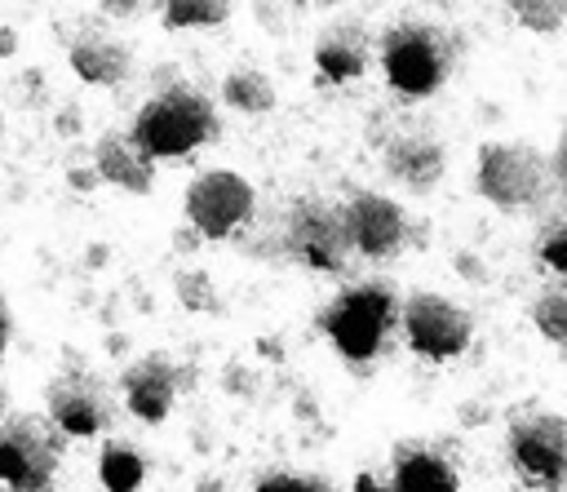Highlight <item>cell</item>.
<instances>
[{"instance_id":"cell-27","label":"cell","mask_w":567,"mask_h":492,"mask_svg":"<svg viewBox=\"0 0 567 492\" xmlns=\"http://www.w3.org/2000/svg\"><path fill=\"white\" fill-rule=\"evenodd\" d=\"M456 270H461L470 284H487V266H483L478 257H470V253H456Z\"/></svg>"},{"instance_id":"cell-29","label":"cell","mask_w":567,"mask_h":492,"mask_svg":"<svg viewBox=\"0 0 567 492\" xmlns=\"http://www.w3.org/2000/svg\"><path fill=\"white\" fill-rule=\"evenodd\" d=\"M9 341H13V315H9V306H4V297H0V359H4Z\"/></svg>"},{"instance_id":"cell-21","label":"cell","mask_w":567,"mask_h":492,"mask_svg":"<svg viewBox=\"0 0 567 492\" xmlns=\"http://www.w3.org/2000/svg\"><path fill=\"white\" fill-rule=\"evenodd\" d=\"M159 18L168 31H213L230 18V4H217V0H173V4H159Z\"/></svg>"},{"instance_id":"cell-1","label":"cell","mask_w":567,"mask_h":492,"mask_svg":"<svg viewBox=\"0 0 567 492\" xmlns=\"http://www.w3.org/2000/svg\"><path fill=\"white\" fill-rule=\"evenodd\" d=\"M217 133H221L217 102L199 84H186V80H177L168 89H155L137 106V115L128 124L133 146L151 164H159V160H186V155L204 151L208 142H217Z\"/></svg>"},{"instance_id":"cell-23","label":"cell","mask_w":567,"mask_h":492,"mask_svg":"<svg viewBox=\"0 0 567 492\" xmlns=\"http://www.w3.org/2000/svg\"><path fill=\"white\" fill-rule=\"evenodd\" d=\"M173 293L190 315H217L221 310V297H217V284L208 270H182L173 279Z\"/></svg>"},{"instance_id":"cell-8","label":"cell","mask_w":567,"mask_h":492,"mask_svg":"<svg viewBox=\"0 0 567 492\" xmlns=\"http://www.w3.org/2000/svg\"><path fill=\"white\" fill-rule=\"evenodd\" d=\"M62 434L35 417L18 412L0 426V488L4 492H58V461Z\"/></svg>"},{"instance_id":"cell-32","label":"cell","mask_w":567,"mask_h":492,"mask_svg":"<svg viewBox=\"0 0 567 492\" xmlns=\"http://www.w3.org/2000/svg\"><path fill=\"white\" fill-rule=\"evenodd\" d=\"M177 248H182V253H190V248H199V235H195L190 226H182V230H177Z\"/></svg>"},{"instance_id":"cell-10","label":"cell","mask_w":567,"mask_h":492,"mask_svg":"<svg viewBox=\"0 0 567 492\" xmlns=\"http://www.w3.org/2000/svg\"><path fill=\"white\" fill-rule=\"evenodd\" d=\"M44 421L62 439H97L111 426V394L84 368H62L44 386Z\"/></svg>"},{"instance_id":"cell-35","label":"cell","mask_w":567,"mask_h":492,"mask_svg":"<svg viewBox=\"0 0 567 492\" xmlns=\"http://www.w3.org/2000/svg\"><path fill=\"white\" fill-rule=\"evenodd\" d=\"M4 417H9V394H4V381H0V426H4Z\"/></svg>"},{"instance_id":"cell-25","label":"cell","mask_w":567,"mask_h":492,"mask_svg":"<svg viewBox=\"0 0 567 492\" xmlns=\"http://www.w3.org/2000/svg\"><path fill=\"white\" fill-rule=\"evenodd\" d=\"M536 257L545 270H554L558 279H567V213L554 217L540 235H536Z\"/></svg>"},{"instance_id":"cell-33","label":"cell","mask_w":567,"mask_h":492,"mask_svg":"<svg viewBox=\"0 0 567 492\" xmlns=\"http://www.w3.org/2000/svg\"><path fill=\"white\" fill-rule=\"evenodd\" d=\"M221 488H226V483H221L217 474H204V479L195 483V492H221Z\"/></svg>"},{"instance_id":"cell-14","label":"cell","mask_w":567,"mask_h":492,"mask_svg":"<svg viewBox=\"0 0 567 492\" xmlns=\"http://www.w3.org/2000/svg\"><path fill=\"white\" fill-rule=\"evenodd\" d=\"M310 58H315L319 80H328V84H350V80H359V75L368 71V62H372V31H368L359 18H337V22L319 27Z\"/></svg>"},{"instance_id":"cell-20","label":"cell","mask_w":567,"mask_h":492,"mask_svg":"<svg viewBox=\"0 0 567 492\" xmlns=\"http://www.w3.org/2000/svg\"><path fill=\"white\" fill-rule=\"evenodd\" d=\"M527 315H532L536 332H540L549 346L567 350V279L540 284L536 297H532V306H527Z\"/></svg>"},{"instance_id":"cell-34","label":"cell","mask_w":567,"mask_h":492,"mask_svg":"<svg viewBox=\"0 0 567 492\" xmlns=\"http://www.w3.org/2000/svg\"><path fill=\"white\" fill-rule=\"evenodd\" d=\"M71 182H75V186H93L97 177H93V168H71Z\"/></svg>"},{"instance_id":"cell-28","label":"cell","mask_w":567,"mask_h":492,"mask_svg":"<svg viewBox=\"0 0 567 492\" xmlns=\"http://www.w3.org/2000/svg\"><path fill=\"white\" fill-rule=\"evenodd\" d=\"M354 492H394V488H390V474L359 470V474H354Z\"/></svg>"},{"instance_id":"cell-7","label":"cell","mask_w":567,"mask_h":492,"mask_svg":"<svg viewBox=\"0 0 567 492\" xmlns=\"http://www.w3.org/2000/svg\"><path fill=\"white\" fill-rule=\"evenodd\" d=\"M257 213V186L239 168H204L182 191V217L199 239H230Z\"/></svg>"},{"instance_id":"cell-24","label":"cell","mask_w":567,"mask_h":492,"mask_svg":"<svg viewBox=\"0 0 567 492\" xmlns=\"http://www.w3.org/2000/svg\"><path fill=\"white\" fill-rule=\"evenodd\" d=\"M252 492H337V483L315 470H275V474L257 479Z\"/></svg>"},{"instance_id":"cell-5","label":"cell","mask_w":567,"mask_h":492,"mask_svg":"<svg viewBox=\"0 0 567 492\" xmlns=\"http://www.w3.org/2000/svg\"><path fill=\"white\" fill-rule=\"evenodd\" d=\"M279 253L315 275H346L354 262V248H350L341 204L323 199V195L292 199L279 222Z\"/></svg>"},{"instance_id":"cell-3","label":"cell","mask_w":567,"mask_h":492,"mask_svg":"<svg viewBox=\"0 0 567 492\" xmlns=\"http://www.w3.org/2000/svg\"><path fill=\"white\" fill-rule=\"evenodd\" d=\"M319 328L328 346L350 363H372L390 332L399 328V293L385 279H354L346 284L319 315Z\"/></svg>"},{"instance_id":"cell-19","label":"cell","mask_w":567,"mask_h":492,"mask_svg":"<svg viewBox=\"0 0 567 492\" xmlns=\"http://www.w3.org/2000/svg\"><path fill=\"white\" fill-rule=\"evenodd\" d=\"M97 483L106 492H137L146 483V457L128 439H106L97 457Z\"/></svg>"},{"instance_id":"cell-30","label":"cell","mask_w":567,"mask_h":492,"mask_svg":"<svg viewBox=\"0 0 567 492\" xmlns=\"http://www.w3.org/2000/svg\"><path fill=\"white\" fill-rule=\"evenodd\" d=\"M97 13H106V18H137L142 4H97Z\"/></svg>"},{"instance_id":"cell-15","label":"cell","mask_w":567,"mask_h":492,"mask_svg":"<svg viewBox=\"0 0 567 492\" xmlns=\"http://www.w3.org/2000/svg\"><path fill=\"white\" fill-rule=\"evenodd\" d=\"M66 66L89 89H120L133 75V49L111 31H80L66 44Z\"/></svg>"},{"instance_id":"cell-2","label":"cell","mask_w":567,"mask_h":492,"mask_svg":"<svg viewBox=\"0 0 567 492\" xmlns=\"http://www.w3.org/2000/svg\"><path fill=\"white\" fill-rule=\"evenodd\" d=\"M377 66H381V80L390 84V93H399L403 102L434 98L452 80L456 44H452L447 27L425 22V18H403L381 31Z\"/></svg>"},{"instance_id":"cell-31","label":"cell","mask_w":567,"mask_h":492,"mask_svg":"<svg viewBox=\"0 0 567 492\" xmlns=\"http://www.w3.org/2000/svg\"><path fill=\"white\" fill-rule=\"evenodd\" d=\"M13 53H18V31L0 27V58H13Z\"/></svg>"},{"instance_id":"cell-22","label":"cell","mask_w":567,"mask_h":492,"mask_svg":"<svg viewBox=\"0 0 567 492\" xmlns=\"http://www.w3.org/2000/svg\"><path fill=\"white\" fill-rule=\"evenodd\" d=\"M509 18L532 35H558L567 22V4L563 0H518V4H509Z\"/></svg>"},{"instance_id":"cell-6","label":"cell","mask_w":567,"mask_h":492,"mask_svg":"<svg viewBox=\"0 0 567 492\" xmlns=\"http://www.w3.org/2000/svg\"><path fill=\"white\" fill-rule=\"evenodd\" d=\"M399 332L416 359L452 363L474 346V315L434 288H416L399 297Z\"/></svg>"},{"instance_id":"cell-11","label":"cell","mask_w":567,"mask_h":492,"mask_svg":"<svg viewBox=\"0 0 567 492\" xmlns=\"http://www.w3.org/2000/svg\"><path fill=\"white\" fill-rule=\"evenodd\" d=\"M341 213H346V230H350L354 257H363V262H390V257H399L408 248L412 222H408V208L394 195L354 191V195L341 199Z\"/></svg>"},{"instance_id":"cell-16","label":"cell","mask_w":567,"mask_h":492,"mask_svg":"<svg viewBox=\"0 0 567 492\" xmlns=\"http://www.w3.org/2000/svg\"><path fill=\"white\" fill-rule=\"evenodd\" d=\"M390 488L394 492H461V470L434 443H394Z\"/></svg>"},{"instance_id":"cell-26","label":"cell","mask_w":567,"mask_h":492,"mask_svg":"<svg viewBox=\"0 0 567 492\" xmlns=\"http://www.w3.org/2000/svg\"><path fill=\"white\" fill-rule=\"evenodd\" d=\"M545 164H549V186H554V191H558V195L567 199V124L558 129V142H554V155H549Z\"/></svg>"},{"instance_id":"cell-12","label":"cell","mask_w":567,"mask_h":492,"mask_svg":"<svg viewBox=\"0 0 567 492\" xmlns=\"http://www.w3.org/2000/svg\"><path fill=\"white\" fill-rule=\"evenodd\" d=\"M381 173L390 186H399L408 195H430L447 177V146L434 133L403 129L381 146Z\"/></svg>"},{"instance_id":"cell-9","label":"cell","mask_w":567,"mask_h":492,"mask_svg":"<svg viewBox=\"0 0 567 492\" xmlns=\"http://www.w3.org/2000/svg\"><path fill=\"white\" fill-rule=\"evenodd\" d=\"M509 465L536 488L567 483V417L563 412H518L505 430Z\"/></svg>"},{"instance_id":"cell-17","label":"cell","mask_w":567,"mask_h":492,"mask_svg":"<svg viewBox=\"0 0 567 492\" xmlns=\"http://www.w3.org/2000/svg\"><path fill=\"white\" fill-rule=\"evenodd\" d=\"M93 177L124 191V195H151L155 191V164L120 129H111L93 142Z\"/></svg>"},{"instance_id":"cell-4","label":"cell","mask_w":567,"mask_h":492,"mask_svg":"<svg viewBox=\"0 0 567 492\" xmlns=\"http://www.w3.org/2000/svg\"><path fill=\"white\" fill-rule=\"evenodd\" d=\"M549 164L527 142H483L474 155V195L496 213H527L540 208L549 195Z\"/></svg>"},{"instance_id":"cell-18","label":"cell","mask_w":567,"mask_h":492,"mask_svg":"<svg viewBox=\"0 0 567 492\" xmlns=\"http://www.w3.org/2000/svg\"><path fill=\"white\" fill-rule=\"evenodd\" d=\"M221 106L235 115H270L279 106V89L261 66H230L221 75Z\"/></svg>"},{"instance_id":"cell-13","label":"cell","mask_w":567,"mask_h":492,"mask_svg":"<svg viewBox=\"0 0 567 492\" xmlns=\"http://www.w3.org/2000/svg\"><path fill=\"white\" fill-rule=\"evenodd\" d=\"M120 394L137 421L159 426V421H168V412L182 394V368L168 355H142L120 372Z\"/></svg>"}]
</instances>
